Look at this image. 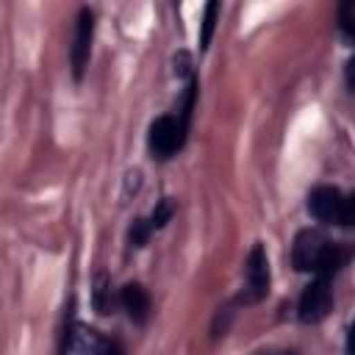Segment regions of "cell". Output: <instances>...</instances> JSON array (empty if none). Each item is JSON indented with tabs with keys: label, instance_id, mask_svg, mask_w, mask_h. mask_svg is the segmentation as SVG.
Wrapping results in <instances>:
<instances>
[{
	"label": "cell",
	"instance_id": "cell-1",
	"mask_svg": "<svg viewBox=\"0 0 355 355\" xmlns=\"http://www.w3.org/2000/svg\"><path fill=\"white\" fill-rule=\"evenodd\" d=\"M349 258V250L341 244H333L322 230L305 227L297 233L294 247H291V263L297 272H313L316 277H330L336 275Z\"/></svg>",
	"mask_w": 355,
	"mask_h": 355
},
{
	"label": "cell",
	"instance_id": "cell-2",
	"mask_svg": "<svg viewBox=\"0 0 355 355\" xmlns=\"http://www.w3.org/2000/svg\"><path fill=\"white\" fill-rule=\"evenodd\" d=\"M186 128H189V122L183 116H172V114L158 116L150 125V133H147L150 155L158 158V161L172 158L183 147V141H186Z\"/></svg>",
	"mask_w": 355,
	"mask_h": 355
},
{
	"label": "cell",
	"instance_id": "cell-3",
	"mask_svg": "<svg viewBox=\"0 0 355 355\" xmlns=\"http://www.w3.org/2000/svg\"><path fill=\"white\" fill-rule=\"evenodd\" d=\"M333 308V288H330V277H316L311 280L302 294H300V305H297V316L305 324L322 322Z\"/></svg>",
	"mask_w": 355,
	"mask_h": 355
},
{
	"label": "cell",
	"instance_id": "cell-4",
	"mask_svg": "<svg viewBox=\"0 0 355 355\" xmlns=\"http://www.w3.org/2000/svg\"><path fill=\"white\" fill-rule=\"evenodd\" d=\"M247 288L241 294V302L252 305V302H261L269 291V258H266V250L261 244H255L247 255Z\"/></svg>",
	"mask_w": 355,
	"mask_h": 355
},
{
	"label": "cell",
	"instance_id": "cell-5",
	"mask_svg": "<svg viewBox=\"0 0 355 355\" xmlns=\"http://www.w3.org/2000/svg\"><path fill=\"white\" fill-rule=\"evenodd\" d=\"M72 349L78 355H128L116 338H108L86 324H72Z\"/></svg>",
	"mask_w": 355,
	"mask_h": 355
},
{
	"label": "cell",
	"instance_id": "cell-6",
	"mask_svg": "<svg viewBox=\"0 0 355 355\" xmlns=\"http://www.w3.org/2000/svg\"><path fill=\"white\" fill-rule=\"evenodd\" d=\"M92 36H94V14H92L89 8H80L78 22H75V42H72V50H69V58H72V75H75V80H80V78H83V69H86V64H89Z\"/></svg>",
	"mask_w": 355,
	"mask_h": 355
},
{
	"label": "cell",
	"instance_id": "cell-7",
	"mask_svg": "<svg viewBox=\"0 0 355 355\" xmlns=\"http://www.w3.org/2000/svg\"><path fill=\"white\" fill-rule=\"evenodd\" d=\"M341 208H344V194L336 186H316L308 194L311 216L324 222V225H338L341 222Z\"/></svg>",
	"mask_w": 355,
	"mask_h": 355
},
{
	"label": "cell",
	"instance_id": "cell-8",
	"mask_svg": "<svg viewBox=\"0 0 355 355\" xmlns=\"http://www.w3.org/2000/svg\"><path fill=\"white\" fill-rule=\"evenodd\" d=\"M119 305L128 311V316L136 324H141L147 319V313H150V294H147V288L141 283H128L119 291Z\"/></svg>",
	"mask_w": 355,
	"mask_h": 355
},
{
	"label": "cell",
	"instance_id": "cell-9",
	"mask_svg": "<svg viewBox=\"0 0 355 355\" xmlns=\"http://www.w3.org/2000/svg\"><path fill=\"white\" fill-rule=\"evenodd\" d=\"M116 300H119V297H114V291H111V280H108L105 275H97L94 288H92V305H94V311L105 316V313L114 311Z\"/></svg>",
	"mask_w": 355,
	"mask_h": 355
},
{
	"label": "cell",
	"instance_id": "cell-10",
	"mask_svg": "<svg viewBox=\"0 0 355 355\" xmlns=\"http://www.w3.org/2000/svg\"><path fill=\"white\" fill-rule=\"evenodd\" d=\"M216 17H219V3H216V0H211V3L205 6V14H202V28H200V47H202V50H205V47L211 44V39H214Z\"/></svg>",
	"mask_w": 355,
	"mask_h": 355
},
{
	"label": "cell",
	"instance_id": "cell-11",
	"mask_svg": "<svg viewBox=\"0 0 355 355\" xmlns=\"http://www.w3.org/2000/svg\"><path fill=\"white\" fill-rule=\"evenodd\" d=\"M172 214H175V202L169 200V197H164L155 208H153V214L147 216V225H150V230H161L169 219H172Z\"/></svg>",
	"mask_w": 355,
	"mask_h": 355
},
{
	"label": "cell",
	"instance_id": "cell-12",
	"mask_svg": "<svg viewBox=\"0 0 355 355\" xmlns=\"http://www.w3.org/2000/svg\"><path fill=\"white\" fill-rule=\"evenodd\" d=\"M338 25H341V33L355 42V0H347L338 6Z\"/></svg>",
	"mask_w": 355,
	"mask_h": 355
},
{
	"label": "cell",
	"instance_id": "cell-13",
	"mask_svg": "<svg viewBox=\"0 0 355 355\" xmlns=\"http://www.w3.org/2000/svg\"><path fill=\"white\" fill-rule=\"evenodd\" d=\"M150 233H153V230H150L147 219H133V225H130V233H128V236H130V244H133V247H141V244L150 239Z\"/></svg>",
	"mask_w": 355,
	"mask_h": 355
},
{
	"label": "cell",
	"instance_id": "cell-14",
	"mask_svg": "<svg viewBox=\"0 0 355 355\" xmlns=\"http://www.w3.org/2000/svg\"><path fill=\"white\" fill-rule=\"evenodd\" d=\"M341 227L347 230H355V191L344 197V208H341Z\"/></svg>",
	"mask_w": 355,
	"mask_h": 355
},
{
	"label": "cell",
	"instance_id": "cell-15",
	"mask_svg": "<svg viewBox=\"0 0 355 355\" xmlns=\"http://www.w3.org/2000/svg\"><path fill=\"white\" fill-rule=\"evenodd\" d=\"M344 78H347V86L355 92V55L347 61V67H344Z\"/></svg>",
	"mask_w": 355,
	"mask_h": 355
},
{
	"label": "cell",
	"instance_id": "cell-16",
	"mask_svg": "<svg viewBox=\"0 0 355 355\" xmlns=\"http://www.w3.org/2000/svg\"><path fill=\"white\" fill-rule=\"evenodd\" d=\"M347 355H355V322L349 324V333H347Z\"/></svg>",
	"mask_w": 355,
	"mask_h": 355
},
{
	"label": "cell",
	"instance_id": "cell-17",
	"mask_svg": "<svg viewBox=\"0 0 355 355\" xmlns=\"http://www.w3.org/2000/svg\"><path fill=\"white\" fill-rule=\"evenodd\" d=\"M263 355H294V352H263Z\"/></svg>",
	"mask_w": 355,
	"mask_h": 355
}]
</instances>
